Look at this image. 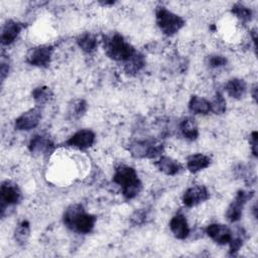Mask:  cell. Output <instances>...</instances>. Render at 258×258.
<instances>
[{
    "instance_id": "1",
    "label": "cell",
    "mask_w": 258,
    "mask_h": 258,
    "mask_svg": "<svg viewBox=\"0 0 258 258\" xmlns=\"http://www.w3.org/2000/svg\"><path fill=\"white\" fill-rule=\"evenodd\" d=\"M97 217L86 212L81 204L70 205L62 215L63 225L79 234H89L95 228Z\"/></svg>"
},
{
    "instance_id": "2",
    "label": "cell",
    "mask_w": 258,
    "mask_h": 258,
    "mask_svg": "<svg viewBox=\"0 0 258 258\" xmlns=\"http://www.w3.org/2000/svg\"><path fill=\"white\" fill-rule=\"evenodd\" d=\"M113 182L121 187L122 195L126 200L134 199L142 189V182L136 170L126 164L116 167L113 174Z\"/></svg>"
},
{
    "instance_id": "3",
    "label": "cell",
    "mask_w": 258,
    "mask_h": 258,
    "mask_svg": "<svg viewBox=\"0 0 258 258\" xmlns=\"http://www.w3.org/2000/svg\"><path fill=\"white\" fill-rule=\"evenodd\" d=\"M106 55L116 61L126 62L136 52L135 48L120 33H114L104 38Z\"/></svg>"
},
{
    "instance_id": "4",
    "label": "cell",
    "mask_w": 258,
    "mask_h": 258,
    "mask_svg": "<svg viewBox=\"0 0 258 258\" xmlns=\"http://www.w3.org/2000/svg\"><path fill=\"white\" fill-rule=\"evenodd\" d=\"M163 149V143L155 138L137 139L127 144V150L131 156L138 159H153L159 157Z\"/></svg>"
},
{
    "instance_id": "5",
    "label": "cell",
    "mask_w": 258,
    "mask_h": 258,
    "mask_svg": "<svg viewBox=\"0 0 258 258\" xmlns=\"http://www.w3.org/2000/svg\"><path fill=\"white\" fill-rule=\"evenodd\" d=\"M155 21L160 31L166 36L174 35L185 25V20L180 15L168 10L164 6L156 8Z\"/></svg>"
},
{
    "instance_id": "6",
    "label": "cell",
    "mask_w": 258,
    "mask_h": 258,
    "mask_svg": "<svg viewBox=\"0 0 258 258\" xmlns=\"http://www.w3.org/2000/svg\"><path fill=\"white\" fill-rule=\"evenodd\" d=\"M22 200V192L19 186L11 181L4 180L0 185V211L1 217L4 218L7 215V210L12 209L18 205Z\"/></svg>"
},
{
    "instance_id": "7",
    "label": "cell",
    "mask_w": 258,
    "mask_h": 258,
    "mask_svg": "<svg viewBox=\"0 0 258 258\" xmlns=\"http://www.w3.org/2000/svg\"><path fill=\"white\" fill-rule=\"evenodd\" d=\"M53 46L49 44H40L31 47L26 53V62L37 68H47L51 62Z\"/></svg>"
},
{
    "instance_id": "8",
    "label": "cell",
    "mask_w": 258,
    "mask_h": 258,
    "mask_svg": "<svg viewBox=\"0 0 258 258\" xmlns=\"http://www.w3.org/2000/svg\"><path fill=\"white\" fill-rule=\"evenodd\" d=\"M254 197L253 190H245L240 189L237 191L235 198L229 205L226 211V219L230 223H236L240 221L243 214V209L248 201H250Z\"/></svg>"
},
{
    "instance_id": "9",
    "label": "cell",
    "mask_w": 258,
    "mask_h": 258,
    "mask_svg": "<svg viewBox=\"0 0 258 258\" xmlns=\"http://www.w3.org/2000/svg\"><path fill=\"white\" fill-rule=\"evenodd\" d=\"M42 118V110L39 106L23 112L15 119L14 128L18 131H30L36 128Z\"/></svg>"
},
{
    "instance_id": "10",
    "label": "cell",
    "mask_w": 258,
    "mask_h": 258,
    "mask_svg": "<svg viewBox=\"0 0 258 258\" xmlns=\"http://www.w3.org/2000/svg\"><path fill=\"white\" fill-rule=\"evenodd\" d=\"M210 191L204 184H195L185 189L181 201L184 207L192 208L205 203L210 199Z\"/></svg>"
},
{
    "instance_id": "11",
    "label": "cell",
    "mask_w": 258,
    "mask_h": 258,
    "mask_svg": "<svg viewBox=\"0 0 258 258\" xmlns=\"http://www.w3.org/2000/svg\"><path fill=\"white\" fill-rule=\"evenodd\" d=\"M96 140V134L90 129H81L74 133L67 141L66 145L69 147L86 150L93 146Z\"/></svg>"
},
{
    "instance_id": "12",
    "label": "cell",
    "mask_w": 258,
    "mask_h": 258,
    "mask_svg": "<svg viewBox=\"0 0 258 258\" xmlns=\"http://www.w3.org/2000/svg\"><path fill=\"white\" fill-rule=\"evenodd\" d=\"M206 234L218 245H226L232 239L233 231L224 224L213 223L207 226Z\"/></svg>"
},
{
    "instance_id": "13",
    "label": "cell",
    "mask_w": 258,
    "mask_h": 258,
    "mask_svg": "<svg viewBox=\"0 0 258 258\" xmlns=\"http://www.w3.org/2000/svg\"><path fill=\"white\" fill-rule=\"evenodd\" d=\"M54 148V144L50 137L46 134L34 135L28 144V149L32 154L46 155L50 153Z\"/></svg>"
},
{
    "instance_id": "14",
    "label": "cell",
    "mask_w": 258,
    "mask_h": 258,
    "mask_svg": "<svg viewBox=\"0 0 258 258\" xmlns=\"http://www.w3.org/2000/svg\"><path fill=\"white\" fill-rule=\"evenodd\" d=\"M24 28L23 23L13 20V19H8L1 30V43L2 45H10L12 44L19 34L21 33L22 29Z\"/></svg>"
},
{
    "instance_id": "15",
    "label": "cell",
    "mask_w": 258,
    "mask_h": 258,
    "mask_svg": "<svg viewBox=\"0 0 258 258\" xmlns=\"http://www.w3.org/2000/svg\"><path fill=\"white\" fill-rule=\"evenodd\" d=\"M169 229L172 235L178 240H184L189 236V226L186 217L181 214H175L169 221Z\"/></svg>"
},
{
    "instance_id": "16",
    "label": "cell",
    "mask_w": 258,
    "mask_h": 258,
    "mask_svg": "<svg viewBox=\"0 0 258 258\" xmlns=\"http://www.w3.org/2000/svg\"><path fill=\"white\" fill-rule=\"evenodd\" d=\"M154 165L160 172L171 176L179 173L182 169V164L179 161L164 155L159 156L158 159L154 162Z\"/></svg>"
},
{
    "instance_id": "17",
    "label": "cell",
    "mask_w": 258,
    "mask_h": 258,
    "mask_svg": "<svg viewBox=\"0 0 258 258\" xmlns=\"http://www.w3.org/2000/svg\"><path fill=\"white\" fill-rule=\"evenodd\" d=\"M211 163L212 158L204 153H195L186 158V168L191 173H197L208 168Z\"/></svg>"
},
{
    "instance_id": "18",
    "label": "cell",
    "mask_w": 258,
    "mask_h": 258,
    "mask_svg": "<svg viewBox=\"0 0 258 258\" xmlns=\"http://www.w3.org/2000/svg\"><path fill=\"white\" fill-rule=\"evenodd\" d=\"M225 91L231 98L240 100L244 98L247 93V84L242 79L232 78L226 83Z\"/></svg>"
},
{
    "instance_id": "19",
    "label": "cell",
    "mask_w": 258,
    "mask_h": 258,
    "mask_svg": "<svg viewBox=\"0 0 258 258\" xmlns=\"http://www.w3.org/2000/svg\"><path fill=\"white\" fill-rule=\"evenodd\" d=\"M178 129L184 139L194 141L199 137V127L192 117H183L178 123Z\"/></svg>"
},
{
    "instance_id": "20",
    "label": "cell",
    "mask_w": 258,
    "mask_h": 258,
    "mask_svg": "<svg viewBox=\"0 0 258 258\" xmlns=\"http://www.w3.org/2000/svg\"><path fill=\"white\" fill-rule=\"evenodd\" d=\"M188 110L196 115H207L211 112V104L207 99L192 95L188 101Z\"/></svg>"
},
{
    "instance_id": "21",
    "label": "cell",
    "mask_w": 258,
    "mask_h": 258,
    "mask_svg": "<svg viewBox=\"0 0 258 258\" xmlns=\"http://www.w3.org/2000/svg\"><path fill=\"white\" fill-rule=\"evenodd\" d=\"M88 110V103L84 99H76L69 104L67 116L70 120L77 121L81 119Z\"/></svg>"
},
{
    "instance_id": "22",
    "label": "cell",
    "mask_w": 258,
    "mask_h": 258,
    "mask_svg": "<svg viewBox=\"0 0 258 258\" xmlns=\"http://www.w3.org/2000/svg\"><path fill=\"white\" fill-rule=\"evenodd\" d=\"M76 42L78 46L86 53H92L96 50L98 46V41L96 36L92 32H83L81 33L77 39Z\"/></svg>"
},
{
    "instance_id": "23",
    "label": "cell",
    "mask_w": 258,
    "mask_h": 258,
    "mask_svg": "<svg viewBox=\"0 0 258 258\" xmlns=\"http://www.w3.org/2000/svg\"><path fill=\"white\" fill-rule=\"evenodd\" d=\"M145 56L142 53L136 51L130 59L124 62L123 69L124 72L128 75H136L145 67Z\"/></svg>"
},
{
    "instance_id": "24",
    "label": "cell",
    "mask_w": 258,
    "mask_h": 258,
    "mask_svg": "<svg viewBox=\"0 0 258 258\" xmlns=\"http://www.w3.org/2000/svg\"><path fill=\"white\" fill-rule=\"evenodd\" d=\"M31 96L36 106L40 107L48 103L53 98V93L47 86H38L33 89Z\"/></svg>"
},
{
    "instance_id": "25",
    "label": "cell",
    "mask_w": 258,
    "mask_h": 258,
    "mask_svg": "<svg viewBox=\"0 0 258 258\" xmlns=\"http://www.w3.org/2000/svg\"><path fill=\"white\" fill-rule=\"evenodd\" d=\"M231 12L243 24L250 22L253 18L252 9L242 3H235L231 8Z\"/></svg>"
},
{
    "instance_id": "26",
    "label": "cell",
    "mask_w": 258,
    "mask_h": 258,
    "mask_svg": "<svg viewBox=\"0 0 258 258\" xmlns=\"http://www.w3.org/2000/svg\"><path fill=\"white\" fill-rule=\"evenodd\" d=\"M30 236V224L27 220L18 224L14 231V240L19 246H24Z\"/></svg>"
},
{
    "instance_id": "27",
    "label": "cell",
    "mask_w": 258,
    "mask_h": 258,
    "mask_svg": "<svg viewBox=\"0 0 258 258\" xmlns=\"http://www.w3.org/2000/svg\"><path fill=\"white\" fill-rule=\"evenodd\" d=\"M245 240H246V233H245L243 228H238L237 231L235 232V234L233 232L232 239L229 242L230 254L235 255L241 249V247L243 246Z\"/></svg>"
},
{
    "instance_id": "28",
    "label": "cell",
    "mask_w": 258,
    "mask_h": 258,
    "mask_svg": "<svg viewBox=\"0 0 258 258\" xmlns=\"http://www.w3.org/2000/svg\"><path fill=\"white\" fill-rule=\"evenodd\" d=\"M211 104V112H214L217 115H222L227 110V102L221 92H217L210 102Z\"/></svg>"
},
{
    "instance_id": "29",
    "label": "cell",
    "mask_w": 258,
    "mask_h": 258,
    "mask_svg": "<svg viewBox=\"0 0 258 258\" xmlns=\"http://www.w3.org/2000/svg\"><path fill=\"white\" fill-rule=\"evenodd\" d=\"M148 219V211L146 209L136 210L130 217V223L133 226H141L146 223Z\"/></svg>"
},
{
    "instance_id": "30",
    "label": "cell",
    "mask_w": 258,
    "mask_h": 258,
    "mask_svg": "<svg viewBox=\"0 0 258 258\" xmlns=\"http://www.w3.org/2000/svg\"><path fill=\"white\" fill-rule=\"evenodd\" d=\"M227 62H228L227 57L222 55V54H217V53L211 54L207 58V63L212 69L223 68V67H225L227 64Z\"/></svg>"
},
{
    "instance_id": "31",
    "label": "cell",
    "mask_w": 258,
    "mask_h": 258,
    "mask_svg": "<svg viewBox=\"0 0 258 258\" xmlns=\"http://www.w3.org/2000/svg\"><path fill=\"white\" fill-rule=\"evenodd\" d=\"M10 70V64L8 61V58L6 59L4 55L1 57V66H0V75H1V80L2 82L5 80V78L8 76Z\"/></svg>"
},
{
    "instance_id": "32",
    "label": "cell",
    "mask_w": 258,
    "mask_h": 258,
    "mask_svg": "<svg viewBox=\"0 0 258 258\" xmlns=\"http://www.w3.org/2000/svg\"><path fill=\"white\" fill-rule=\"evenodd\" d=\"M258 141V133L257 131H252L249 138L250 143V149L254 155V157H257V142Z\"/></svg>"
},
{
    "instance_id": "33",
    "label": "cell",
    "mask_w": 258,
    "mask_h": 258,
    "mask_svg": "<svg viewBox=\"0 0 258 258\" xmlns=\"http://www.w3.org/2000/svg\"><path fill=\"white\" fill-rule=\"evenodd\" d=\"M251 94H252V98L256 102V100H257V84L253 85V87L251 89Z\"/></svg>"
}]
</instances>
